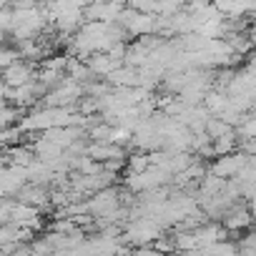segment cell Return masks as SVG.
<instances>
[{"mask_svg":"<svg viewBox=\"0 0 256 256\" xmlns=\"http://www.w3.org/2000/svg\"><path fill=\"white\" fill-rule=\"evenodd\" d=\"M126 166L131 174H141L146 166H148V158H146V151H138V154H131L126 156Z\"/></svg>","mask_w":256,"mask_h":256,"instance_id":"5b68a950","label":"cell"},{"mask_svg":"<svg viewBox=\"0 0 256 256\" xmlns=\"http://www.w3.org/2000/svg\"><path fill=\"white\" fill-rule=\"evenodd\" d=\"M33 161H36V154H33L30 144H16L6 154V164H13V166H30Z\"/></svg>","mask_w":256,"mask_h":256,"instance_id":"277c9868","label":"cell"},{"mask_svg":"<svg viewBox=\"0 0 256 256\" xmlns=\"http://www.w3.org/2000/svg\"><path fill=\"white\" fill-rule=\"evenodd\" d=\"M0 73H3V76H0V80H3L8 88L23 86V83H28V80L36 78V76H33V66L26 63V60H20V58H16L10 66H6Z\"/></svg>","mask_w":256,"mask_h":256,"instance_id":"7a4b0ae2","label":"cell"},{"mask_svg":"<svg viewBox=\"0 0 256 256\" xmlns=\"http://www.w3.org/2000/svg\"><path fill=\"white\" fill-rule=\"evenodd\" d=\"M246 156H248V154H244V151H238V148H234V151H228V154H221V156H214V164H211L208 171H211L214 176L231 178V176L244 166Z\"/></svg>","mask_w":256,"mask_h":256,"instance_id":"6da1fadb","label":"cell"},{"mask_svg":"<svg viewBox=\"0 0 256 256\" xmlns=\"http://www.w3.org/2000/svg\"><path fill=\"white\" fill-rule=\"evenodd\" d=\"M120 60H116V58H110L106 50H96V53H90L88 58H86V66L90 68V73L96 76V78H103V76H108L116 66H118Z\"/></svg>","mask_w":256,"mask_h":256,"instance_id":"3957f363","label":"cell"}]
</instances>
